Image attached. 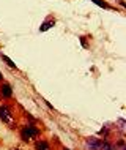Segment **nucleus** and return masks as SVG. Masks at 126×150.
Wrapping results in <instances>:
<instances>
[{
  "mask_svg": "<svg viewBox=\"0 0 126 150\" xmlns=\"http://www.w3.org/2000/svg\"><path fill=\"white\" fill-rule=\"evenodd\" d=\"M19 136H21L22 142H33V141H36L41 136V129L36 127L35 123H27L21 128Z\"/></svg>",
  "mask_w": 126,
  "mask_h": 150,
  "instance_id": "obj_1",
  "label": "nucleus"
},
{
  "mask_svg": "<svg viewBox=\"0 0 126 150\" xmlns=\"http://www.w3.org/2000/svg\"><path fill=\"white\" fill-rule=\"evenodd\" d=\"M0 122L13 129L16 128V115L8 104H0Z\"/></svg>",
  "mask_w": 126,
  "mask_h": 150,
  "instance_id": "obj_2",
  "label": "nucleus"
},
{
  "mask_svg": "<svg viewBox=\"0 0 126 150\" xmlns=\"http://www.w3.org/2000/svg\"><path fill=\"white\" fill-rule=\"evenodd\" d=\"M85 150H103L104 149V139H101L98 136H90L85 139L84 142Z\"/></svg>",
  "mask_w": 126,
  "mask_h": 150,
  "instance_id": "obj_3",
  "label": "nucleus"
},
{
  "mask_svg": "<svg viewBox=\"0 0 126 150\" xmlns=\"http://www.w3.org/2000/svg\"><path fill=\"white\" fill-rule=\"evenodd\" d=\"M0 96H2L3 100H11L13 98V87H11L8 82H2V86H0Z\"/></svg>",
  "mask_w": 126,
  "mask_h": 150,
  "instance_id": "obj_4",
  "label": "nucleus"
},
{
  "mask_svg": "<svg viewBox=\"0 0 126 150\" xmlns=\"http://www.w3.org/2000/svg\"><path fill=\"white\" fill-rule=\"evenodd\" d=\"M33 149L35 150H54L52 145L49 144V141H46V139H36L33 144Z\"/></svg>",
  "mask_w": 126,
  "mask_h": 150,
  "instance_id": "obj_5",
  "label": "nucleus"
},
{
  "mask_svg": "<svg viewBox=\"0 0 126 150\" xmlns=\"http://www.w3.org/2000/svg\"><path fill=\"white\" fill-rule=\"evenodd\" d=\"M55 25V19L52 18V16H49V18L46 19L43 24H41V27H39V32H46V30H49L51 27H54Z\"/></svg>",
  "mask_w": 126,
  "mask_h": 150,
  "instance_id": "obj_6",
  "label": "nucleus"
},
{
  "mask_svg": "<svg viewBox=\"0 0 126 150\" xmlns=\"http://www.w3.org/2000/svg\"><path fill=\"white\" fill-rule=\"evenodd\" d=\"M0 57H2V60H3V62H5V63H6L10 68H14V70H18L16 63H14V62H13V60H11L10 57H6V55H5V54H2V52H0Z\"/></svg>",
  "mask_w": 126,
  "mask_h": 150,
  "instance_id": "obj_7",
  "label": "nucleus"
},
{
  "mask_svg": "<svg viewBox=\"0 0 126 150\" xmlns=\"http://www.w3.org/2000/svg\"><path fill=\"white\" fill-rule=\"evenodd\" d=\"M92 2L95 3V5H98V6H101V8H104V10H109V8H111V6L107 5V3L104 2V0H92Z\"/></svg>",
  "mask_w": 126,
  "mask_h": 150,
  "instance_id": "obj_8",
  "label": "nucleus"
},
{
  "mask_svg": "<svg viewBox=\"0 0 126 150\" xmlns=\"http://www.w3.org/2000/svg\"><path fill=\"white\" fill-rule=\"evenodd\" d=\"M103 150H115V147H113L111 142H107V141L104 139V149Z\"/></svg>",
  "mask_w": 126,
  "mask_h": 150,
  "instance_id": "obj_9",
  "label": "nucleus"
},
{
  "mask_svg": "<svg viewBox=\"0 0 126 150\" xmlns=\"http://www.w3.org/2000/svg\"><path fill=\"white\" fill-rule=\"evenodd\" d=\"M80 44H82L84 47H88V44H87V36H80Z\"/></svg>",
  "mask_w": 126,
  "mask_h": 150,
  "instance_id": "obj_10",
  "label": "nucleus"
},
{
  "mask_svg": "<svg viewBox=\"0 0 126 150\" xmlns=\"http://www.w3.org/2000/svg\"><path fill=\"white\" fill-rule=\"evenodd\" d=\"M118 128L121 129V131L125 129V120H123V119H120V120H118Z\"/></svg>",
  "mask_w": 126,
  "mask_h": 150,
  "instance_id": "obj_11",
  "label": "nucleus"
},
{
  "mask_svg": "<svg viewBox=\"0 0 126 150\" xmlns=\"http://www.w3.org/2000/svg\"><path fill=\"white\" fill-rule=\"evenodd\" d=\"M0 82H3V76H2V73H0Z\"/></svg>",
  "mask_w": 126,
  "mask_h": 150,
  "instance_id": "obj_12",
  "label": "nucleus"
},
{
  "mask_svg": "<svg viewBox=\"0 0 126 150\" xmlns=\"http://www.w3.org/2000/svg\"><path fill=\"white\" fill-rule=\"evenodd\" d=\"M13 150H24V149H21V147H14Z\"/></svg>",
  "mask_w": 126,
  "mask_h": 150,
  "instance_id": "obj_13",
  "label": "nucleus"
},
{
  "mask_svg": "<svg viewBox=\"0 0 126 150\" xmlns=\"http://www.w3.org/2000/svg\"><path fill=\"white\" fill-rule=\"evenodd\" d=\"M62 150H71V149H66V147H62Z\"/></svg>",
  "mask_w": 126,
  "mask_h": 150,
  "instance_id": "obj_14",
  "label": "nucleus"
},
{
  "mask_svg": "<svg viewBox=\"0 0 126 150\" xmlns=\"http://www.w3.org/2000/svg\"><path fill=\"white\" fill-rule=\"evenodd\" d=\"M0 100H2V96H0Z\"/></svg>",
  "mask_w": 126,
  "mask_h": 150,
  "instance_id": "obj_15",
  "label": "nucleus"
}]
</instances>
